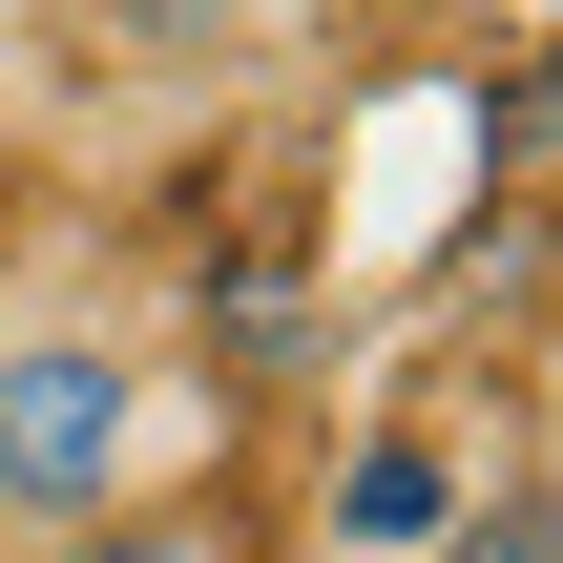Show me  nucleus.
<instances>
[{
    "label": "nucleus",
    "mask_w": 563,
    "mask_h": 563,
    "mask_svg": "<svg viewBox=\"0 0 563 563\" xmlns=\"http://www.w3.org/2000/svg\"><path fill=\"white\" fill-rule=\"evenodd\" d=\"M167 439H188L167 313H125V292H0V563L104 522V501H146V481H188Z\"/></svg>",
    "instance_id": "1"
},
{
    "label": "nucleus",
    "mask_w": 563,
    "mask_h": 563,
    "mask_svg": "<svg viewBox=\"0 0 563 563\" xmlns=\"http://www.w3.org/2000/svg\"><path fill=\"white\" fill-rule=\"evenodd\" d=\"M21 563H272V522L230 481H146V501H104V522H63V543H21Z\"/></svg>",
    "instance_id": "2"
},
{
    "label": "nucleus",
    "mask_w": 563,
    "mask_h": 563,
    "mask_svg": "<svg viewBox=\"0 0 563 563\" xmlns=\"http://www.w3.org/2000/svg\"><path fill=\"white\" fill-rule=\"evenodd\" d=\"M460 481H481V460H460L439 418H397V439H355V522H334V543H376V563H418L439 522H460Z\"/></svg>",
    "instance_id": "3"
},
{
    "label": "nucleus",
    "mask_w": 563,
    "mask_h": 563,
    "mask_svg": "<svg viewBox=\"0 0 563 563\" xmlns=\"http://www.w3.org/2000/svg\"><path fill=\"white\" fill-rule=\"evenodd\" d=\"M418 563H563V481H543V460H522V439H501V460L460 481V522H439V543H418Z\"/></svg>",
    "instance_id": "4"
},
{
    "label": "nucleus",
    "mask_w": 563,
    "mask_h": 563,
    "mask_svg": "<svg viewBox=\"0 0 563 563\" xmlns=\"http://www.w3.org/2000/svg\"><path fill=\"white\" fill-rule=\"evenodd\" d=\"M522 460L563 481V334H543V397H522Z\"/></svg>",
    "instance_id": "5"
}]
</instances>
